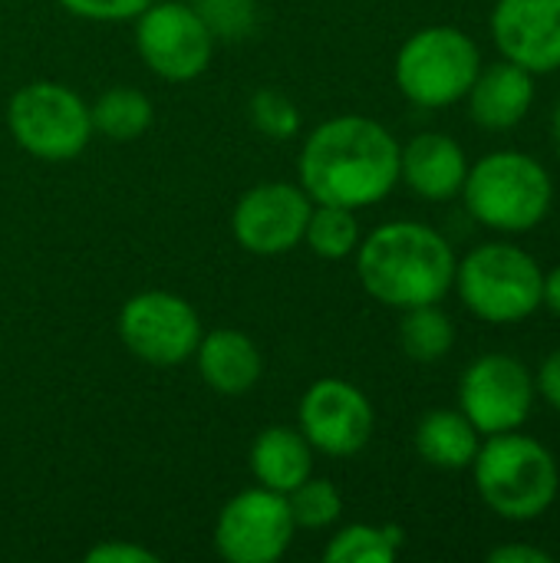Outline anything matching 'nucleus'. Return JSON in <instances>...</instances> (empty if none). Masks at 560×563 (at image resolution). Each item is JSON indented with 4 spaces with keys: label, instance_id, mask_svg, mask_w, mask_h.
<instances>
[{
    "label": "nucleus",
    "instance_id": "9b49d317",
    "mask_svg": "<svg viewBox=\"0 0 560 563\" xmlns=\"http://www.w3.org/2000/svg\"><path fill=\"white\" fill-rule=\"evenodd\" d=\"M535 406V376L508 353L479 356L459 379V412L479 435L515 432Z\"/></svg>",
    "mask_w": 560,
    "mask_h": 563
},
{
    "label": "nucleus",
    "instance_id": "f3484780",
    "mask_svg": "<svg viewBox=\"0 0 560 563\" xmlns=\"http://www.w3.org/2000/svg\"><path fill=\"white\" fill-rule=\"evenodd\" d=\"M531 102H535V73L508 59L495 63L492 69H479L469 89L472 119L488 132L515 129L531 112Z\"/></svg>",
    "mask_w": 560,
    "mask_h": 563
},
{
    "label": "nucleus",
    "instance_id": "bb28decb",
    "mask_svg": "<svg viewBox=\"0 0 560 563\" xmlns=\"http://www.w3.org/2000/svg\"><path fill=\"white\" fill-rule=\"evenodd\" d=\"M69 16L89 23H129L135 20L152 0H56Z\"/></svg>",
    "mask_w": 560,
    "mask_h": 563
},
{
    "label": "nucleus",
    "instance_id": "1a4fd4ad",
    "mask_svg": "<svg viewBox=\"0 0 560 563\" xmlns=\"http://www.w3.org/2000/svg\"><path fill=\"white\" fill-rule=\"evenodd\" d=\"M198 310L168 290H142L119 310L122 346L149 366H182L195 356L201 340Z\"/></svg>",
    "mask_w": 560,
    "mask_h": 563
},
{
    "label": "nucleus",
    "instance_id": "423d86ee",
    "mask_svg": "<svg viewBox=\"0 0 560 563\" xmlns=\"http://www.w3.org/2000/svg\"><path fill=\"white\" fill-rule=\"evenodd\" d=\"M482 69L475 40L459 26H422L396 53V86L419 109H446L469 96Z\"/></svg>",
    "mask_w": 560,
    "mask_h": 563
},
{
    "label": "nucleus",
    "instance_id": "c85d7f7f",
    "mask_svg": "<svg viewBox=\"0 0 560 563\" xmlns=\"http://www.w3.org/2000/svg\"><path fill=\"white\" fill-rule=\"evenodd\" d=\"M535 393H541L545 402L560 412V346L554 353H548V360L541 363V369L535 376Z\"/></svg>",
    "mask_w": 560,
    "mask_h": 563
},
{
    "label": "nucleus",
    "instance_id": "4be33fe9",
    "mask_svg": "<svg viewBox=\"0 0 560 563\" xmlns=\"http://www.w3.org/2000/svg\"><path fill=\"white\" fill-rule=\"evenodd\" d=\"M406 544L403 528L396 525H347L340 528L327 551V563H393Z\"/></svg>",
    "mask_w": 560,
    "mask_h": 563
},
{
    "label": "nucleus",
    "instance_id": "20e7f679",
    "mask_svg": "<svg viewBox=\"0 0 560 563\" xmlns=\"http://www.w3.org/2000/svg\"><path fill=\"white\" fill-rule=\"evenodd\" d=\"M462 195L479 224L505 234H525L548 218L554 185L538 158L505 148L469 165Z\"/></svg>",
    "mask_w": 560,
    "mask_h": 563
},
{
    "label": "nucleus",
    "instance_id": "a878e982",
    "mask_svg": "<svg viewBox=\"0 0 560 563\" xmlns=\"http://www.w3.org/2000/svg\"><path fill=\"white\" fill-rule=\"evenodd\" d=\"M215 36H244L254 26V0H195Z\"/></svg>",
    "mask_w": 560,
    "mask_h": 563
},
{
    "label": "nucleus",
    "instance_id": "a211bd4d",
    "mask_svg": "<svg viewBox=\"0 0 560 563\" xmlns=\"http://www.w3.org/2000/svg\"><path fill=\"white\" fill-rule=\"evenodd\" d=\"M251 475L261 488L290 495L314 475V445L300 429L267 426L251 445Z\"/></svg>",
    "mask_w": 560,
    "mask_h": 563
},
{
    "label": "nucleus",
    "instance_id": "6ab92c4d",
    "mask_svg": "<svg viewBox=\"0 0 560 563\" xmlns=\"http://www.w3.org/2000/svg\"><path fill=\"white\" fill-rule=\"evenodd\" d=\"M479 429L452 409H436L416 426V452L426 465L462 472L472 468L479 452Z\"/></svg>",
    "mask_w": 560,
    "mask_h": 563
},
{
    "label": "nucleus",
    "instance_id": "7c9ffc66",
    "mask_svg": "<svg viewBox=\"0 0 560 563\" xmlns=\"http://www.w3.org/2000/svg\"><path fill=\"white\" fill-rule=\"evenodd\" d=\"M545 303H548L551 313L560 317V264L551 274H545Z\"/></svg>",
    "mask_w": 560,
    "mask_h": 563
},
{
    "label": "nucleus",
    "instance_id": "cd10ccee",
    "mask_svg": "<svg viewBox=\"0 0 560 563\" xmlns=\"http://www.w3.org/2000/svg\"><path fill=\"white\" fill-rule=\"evenodd\" d=\"M89 563H158V554L132 541H102L86 551Z\"/></svg>",
    "mask_w": 560,
    "mask_h": 563
},
{
    "label": "nucleus",
    "instance_id": "4468645a",
    "mask_svg": "<svg viewBox=\"0 0 560 563\" xmlns=\"http://www.w3.org/2000/svg\"><path fill=\"white\" fill-rule=\"evenodd\" d=\"M498 53L528 73L560 69V0H498L492 10Z\"/></svg>",
    "mask_w": 560,
    "mask_h": 563
},
{
    "label": "nucleus",
    "instance_id": "6e6552de",
    "mask_svg": "<svg viewBox=\"0 0 560 563\" xmlns=\"http://www.w3.org/2000/svg\"><path fill=\"white\" fill-rule=\"evenodd\" d=\"M215 30L182 0H152L135 16V49L142 63L165 82H191L215 59Z\"/></svg>",
    "mask_w": 560,
    "mask_h": 563
},
{
    "label": "nucleus",
    "instance_id": "ddd939ff",
    "mask_svg": "<svg viewBox=\"0 0 560 563\" xmlns=\"http://www.w3.org/2000/svg\"><path fill=\"white\" fill-rule=\"evenodd\" d=\"M297 419L314 452L330 459H350L363 452L376 429V412L366 393L337 376L317 379L300 396Z\"/></svg>",
    "mask_w": 560,
    "mask_h": 563
},
{
    "label": "nucleus",
    "instance_id": "5701e85b",
    "mask_svg": "<svg viewBox=\"0 0 560 563\" xmlns=\"http://www.w3.org/2000/svg\"><path fill=\"white\" fill-rule=\"evenodd\" d=\"M304 244L323 261H347L360 247V221L356 211L340 205H314Z\"/></svg>",
    "mask_w": 560,
    "mask_h": 563
},
{
    "label": "nucleus",
    "instance_id": "39448f33",
    "mask_svg": "<svg viewBox=\"0 0 560 563\" xmlns=\"http://www.w3.org/2000/svg\"><path fill=\"white\" fill-rule=\"evenodd\" d=\"M462 303L485 323H521L545 303V271L515 244H482L455 264Z\"/></svg>",
    "mask_w": 560,
    "mask_h": 563
},
{
    "label": "nucleus",
    "instance_id": "f257e3e1",
    "mask_svg": "<svg viewBox=\"0 0 560 563\" xmlns=\"http://www.w3.org/2000/svg\"><path fill=\"white\" fill-rule=\"evenodd\" d=\"M297 168L314 205L373 208L399 185V142L370 115H333L307 135Z\"/></svg>",
    "mask_w": 560,
    "mask_h": 563
},
{
    "label": "nucleus",
    "instance_id": "2eb2a0df",
    "mask_svg": "<svg viewBox=\"0 0 560 563\" xmlns=\"http://www.w3.org/2000/svg\"><path fill=\"white\" fill-rule=\"evenodd\" d=\"M465 175V148L446 132H419L399 145V181H406L422 201H449L462 195Z\"/></svg>",
    "mask_w": 560,
    "mask_h": 563
},
{
    "label": "nucleus",
    "instance_id": "2f4dec72",
    "mask_svg": "<svg viewBox=\"0 0 560 563\" xmlns=\"http://www.w3.org/2000/svg\"><path fill=\"white\" fill-rule=\"evenodd\" d=\"M554 142H558V152H560V102H558V109H554Z\"/></svg>",
    "mask_w": 560,
    "mask_h": 563
},
{
    "label": "nucleus",
    "instance_id": "f8f14e48",
    "mask_svg": "<svg viewBox=\"0 0 560 563\" xmlns=\"http://www.w3.org/2000/svg\"><path fill=\"white\" fill-rule=\"evenodd\" d=\"M314 198L294 181H261L231 211L234 241L254 257H281L304 241Z\"/></svg>",
    "mask_w": 560,
    "mask_h": 563
},
{
    "label": "nucleus",
    "instance_id": "f03ea898",
    "mask_svg": "<svg viewBox=\"0 0 560 563\" xmlns=\"http://www.w3.org/2000/svg\"><path fill=\"white\" fill-rule=\"evenodd\" d=\"M452 244L422 221H386L356 247L363 290L393 310L439 303L455 284Z\"/></svg>",
    "mask_w": 560,
    "mask_h": 563
},
{
    "label": "nucleus",
    "instance_id": "b1692460",
    "mask_svg": "<svg viewBox=\"0 0 560 563\" xmlns=\"http://www.w3.org/2000/svg\"><path fill=\"white\" fill-rule=\"evenodd\" d=\"M287 505H290L294 525L307 528V531H323V528L337 525L343 515V498H340L337 485L327 478H314V475L287 495Z\"/></svg>",
    "mask_w": 560,
    "mask_h": 563
},
{
    "label": "nucleus",
    "instance_id": "9d476101",
    "mask_svg": "<svg viewBox=\"0 0 560 563\" xmlns=\"http://www.w3.org/2000/svg\"><path fill=\"white\" fill-rule=\"evenodd\" d=\"M287 495L271 488L238 492L215 521V551L228 563H277L294 541Z\"/></svg>",
    "mask_w": 560,
    "mask_h": 563
},
{
    "label": "nucleus",
    "instance_id": "7ed1b4c3",
    "mask_svg": "<svg viewBox=\"0 0 560 563\" xmlns=\"http://www.w3.org/2000/svg\"><path fill=\"white\" fill-rule=\"evenodd\" d=\"M472 472L479 498L505 521H535L558 498L560 472L551 449L518 435V429L488 435L475 452Z\"/></svg>",
    "mask_w": 560,
    "mask_h": 563
},
{
    "label": "nucleus",
    "instance_id": "dca6fc26",
    "mask_svg": "<svg viewBox=\"0 0 560 563\" xmlns=\"http://www.w3.org/2000/svg\"><path fill=\"white\" fill-rule=\"evenodd\" d=\"M195 366L198 376L205 379L208 389L221 393V396H244L257 386L261 373H264V356L257 350V343L231 327L201 333L198 350H195Z\"/></svg>",
    "mask_w": 560,
    "mask_h": 563
},
{
    "label": "nucleus",
    "instance_id": "0eeeda50",
    "mask_svg": "<svg viewBox=\"0 0 560 563\" xmlns=\"http://www.w3.org/2000/svg\"><path fill=\"white\" fill-rule=\"evenodd\" d=\"M13 142L43 162H69L92 139V119L83 96L63 82L36 79L20 86L7 102Z\"/></svg>",
    "mask_w": 560,
    "mask_h": 563
},
{
    "label": "nucleus",
    "instance_id": "aec40b11",
    "mask_svg": "<svg viewBox=\"0 0 560 563\" xmlns=\"http://www.w3.org/2000/svg\"><path fill=\"white\" fill-rule=\"evenodd\" d=\"M92 132L106 135L109 142H132L145 135L155 119L152 99L132 86H112L89 106Z\"/></svg>",
    "mask_w": 560,
    "mask_h": 563
},
{
    "label": "nucleus",
    "instance_id": "393cba45",
    "mask_svg": "<svg viewBox=\"0 0 560 563\" xmlns=\"http://www.w3.org/2000/svg\"><path fill=\"white\" fill-rule=\"evenodd\" d=\"M251 122L261 135L274 142H287L300 129V109L281 89H257L251 96Z\"/></svg>",
    "mask_w": 560,
    "mask_h": 563
},
{
    "label": "nucleus",
    "instance_id": "c756f323",
    "mask_svg": "<svg viewBox=\"0 0 560 563\" xmlns=\"http://www.w3.org/2000/svg\"><path fill=\"white\" fill-rule=\"evenodd\" d=\"M492 563H551L554 558L545 548H528V544H505L488 554Z\"/></svg>",
    "mask_w": 560,
    "mask_h": 563
},
{
    "label": "nucleus",
    "instance_id": "412c9836",
    "mask_svg": "<svg viewBox=\"0 0 560 563\" xmlns=\"http://www.w3.org/2000/svg\"><path fill=\"white\" fill-rule=\"evenodd\" d=\"M399 346L416 363H439L455 346V323L439 303H422L403 310Z\"/></svg>",
    "mask_w": 560,
    "mask_h": 563
}]
</instances>
